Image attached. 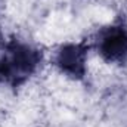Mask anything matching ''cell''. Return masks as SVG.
Returning a JSON list of instances; mask_svg holds the SVG:
<instances>
[{"mask_svg":"<svg viewBox=\"0 0 127 127\" xmlns=\"http://www.w3.org/2000/svg\"><path fill=\"white\" fill-rule=\"evenodd\" d=\"M41 62V52L30 43L12 40L3 46L0 55V69L3 81L19 86L37 71Z\"/></svg>","mask_w":127,"mask_h":127,"instance_id":"obj_1","label":"cell"},{"mask_svg":"<svg viewBox=\"0 0 127 127\" xmlns=\"http://www.w3.org/2000/svg\"><path fill=\"white\" fill-rule=\"evenodd\" d=\"M95 47L99 56L108 64H127V27L114 24L99 30L95 40Z\"/></svg>","mask_w":127,"mask_h":127,"instance_id":"obj_2","label":"cell"},{"mask_svg":"<svg viewBox=\"0 0 127 127\" xmlns=\"http://www.w3.org/2000/svg\"><path fill=\"white\" fill-rule=\"evenodd\" d=\"M89 46L84 43H66L62 44L53 55V64L58 69L71 77V78H83L86 74Z\"/></svg>","mask_w":127,"mask_h":127,"instance_id":"obj_3","label":"cell"},{"mask_svg":"<svg viewBox=\"0 0 127 127\" xmlns=\"http://www.w3.org/2000/svg\"><path fill=\"white\" fill-rule=\"evenodd\" d=\"M3 81V75H1V69H0V83Z\"/></svg>","mask_w":127,"mask_h":127,"instance_id":"obj_4","label":"cell"}]
</instances>
